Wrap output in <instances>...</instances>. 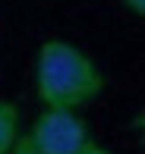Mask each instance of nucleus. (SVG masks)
I'll use <instances>...</instances> for the list:
<instances>
[{
  "instance_id": "20e7f679",
  "label": "nucleus",
  "mask_w": 145,
  "mask_h": 154,
  "mask_svg": "<svg viewBox=\"0 0 145 154\" xmlns=\"http://www.w3.org/2000/svg\"><path fill=\"white\" fill-rule=\"evenodd\" d=\"M6 154H41V151H38L35 145L29 142V135H19L16 142L10 145V151H6Z\"/></svg>"
},
{
  "instance_id": "423d86ee",
  "label": "nucleus",
  "mask_w": 145,
  "mask_h": 154,
  "mask_svg": "<svg viewBox=\"0 0 145 154\" xmlns=\"http://www.w3.org/2000/svg\"><path fill=\"white\" fill-rule=\"evenodd\" d=\"M76 154H110V151H104V148H101V145H95V142H92V138H88V142H85V145H82V148H79V151H76Z\"/></svg>"
},
{
  "instance_id": "39448f33",
  "label": "nucleus",
  "mask_w": 145,
  "mask_h": 154,
  "mask_svg": "<svg viewBox=\"0 0 145 154\" xmlns=\"http://www.w3.org/2000/svg\"><path fill=\"white\" fill-rule=\"evenodd\" d=\"M123 6H126L133 16H145V0H120Z\"/></svg>"
},
{
  "instance_id": "f03ea898",
  "label": "nucleus",
  "mask_w": 145,
  "mask_h": 154,
  "mask_svg": "<svg viewBox=\"0 0 145 154\" xmlns=\"http://www.w3.org/2000/svg\"><path fill=\"white\" fill-rule=\"evenodd\" d=\"M29 142L41 154H76L88 142V129L70 107H44L29 129Z\"/></svg>"
},
{
  "instance_id": "7ed1b4c3",
  "label": "nucleus",
  "mask_w": 145,
  "mask_h": 154,
  "mask_svg": "<svg viewBox=\"0 0 145 154\" xmlns=\"http://www.w3.org/2000/svg\"><path fill=\"white\" fill-rule=\"evenodd\" d=\"M19 138V110L16 104L0 101V154L10 151V145Z\"/></svg>"
},
{
  "instance_id": "f257e3e1",
  "label": "nucleus",
  "mask_w": 145,
  "mask_h": 154,
  "mask_svg": "<svg viewBox=\"0 0 145 154\" xmlns=\"http://www.w3.org/2000/svg\"><path fill=\"white\" fill-rule=\"evenodd\" d=\"M35 91L44 107L79 110L104 91V75L76 44L47 38L35 57Z\"/></svg>"
}]
</instances>
